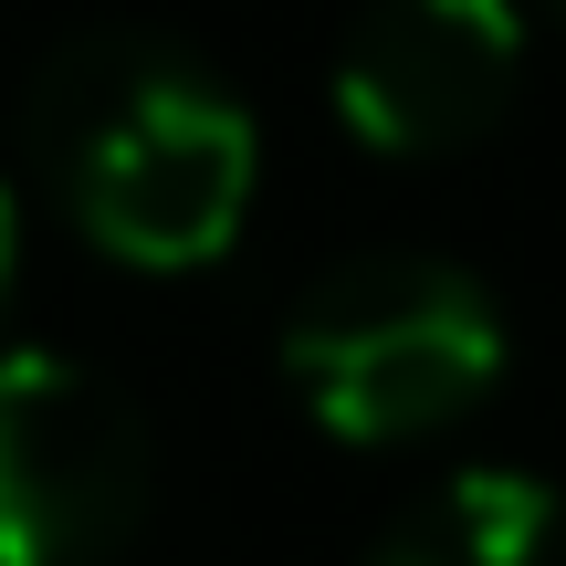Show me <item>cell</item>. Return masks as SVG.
Here are the masks:
<instances>
[{
  "instance_id": "5b68a950",
  "label": "cell",
  "mask_w": 566,
  "mask_h": 566,
  "mask_svg": "<svg viewBox=\"0 0 566 566\" xmlns=\"http://www.w3.org/2000/svg\"><path fill=\"white\" fill-rule=\"evenodd\" d=\"M367 566H566V493L514 462L451 472Z\"/></svg>"
},
{
  "instance_id": "7a4b0ae2",
  "label": "cell",
  "mask_w": 566,
  "mask_h": 566,
  "mask_svg": "<svg viewBox=\"0 0 566 566\" xmlns=\"http://www.w3.org/2000/svg\"><path fill=\"white\" fill-rule=\"evenodd\" d=\"M283 378L357 451L420 441V430H451L462 409L493 399V378H504V304L472 273L430 263V252H378V263L325 273L294 304Z\"/></svg>"
},
{
  "instance_id": "8992f818",
  "label": "cell",
  "mask_w": 566,
  "mask_h": 566,
  "mask_svg": "<svg viewBox=\"0 0 566 566\" xmlns=\"http://www.w3.org/2000/svg\"><path fill=\"white\" fill-rule=\"evenodd\" d=\"M11 263H21V200H11V179H0V294H11Z\"/></svg>"
},
{
  "instance_id": "52a82bcc",
  "label": "cell",
  "mask_w": 566,
  "mask_h": 566,
  "mask_svg": "<svg viewBox=\"0 0 566 566\" xmlns=\"http://www.w3.org/2000/svg\"><path fill=\"white\" fill-rule=\"evenodd\" d=\"M556 11H566V0H556Z\"/></svg>"
},
{
  "instance_id": "3957f363",
  "label": "cell",
  "mask_w": 566,
  "mask_h": 566,
  "mask_svg": "<svg viewBox=\"0 0 566 566\" xmlns=\"http://www.w3.org/2000/svg\"><path fill=\"white\" fill-rule=\"evenodd\" d=\"M147 514V420L105 367L0 346V566H95Z\"/></svg>"
},
{
  "instance_id": "277c9868",
  "label": "cell",
  "mask_w": 566,
  "mask_h": 566,
  "mask_svg": "<svg viewBox=\"0 0 566 566\" xmlns=\"http://www.w3.org/2000/svg\"><path fill=\"white\" fill-rule=\"evenodd\" d=\"M525 84L514 0H367L336 53V126L367 158H451L493 137Z\"/></svg>"
},
{
  "instance_id": "6da1fadb",
  "label": "cell",
  "mask_w": 566,
  "mask_h": 566,
  "mask_svg": "<svg viewBox=\"0 0 566 566\" xmlns=\"http://www.w3.org/2000/svg\"><path fill=\"white\" fill-rule=\"evenodd\" d=\"M32 147L63 168L74 231L137 273L221 263L252 221V189H263L252 105L137 32H74L42 63Z\"/></svg>"
}]
</instances>
